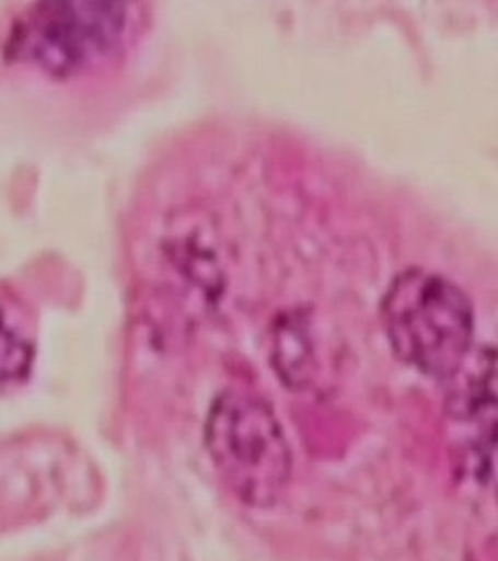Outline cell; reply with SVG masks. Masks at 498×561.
<instances>
[{"instance_id":"cell-1","label":"cell","mask_w":498,"mask_h":561,"mask_svg":"<svg viewBox=\"0 0 498 561\" xmlns=\"http://www.w3.org/2000/svg\"><path fill=\"white\" fill-rule=\"evenodd\" d=\"M395 353L420 373L452 378L472 347L473 308L455 283L422 270L399 273L382 300Z\"/></svg>"},{"instance_id":"cell-2","label":"cell","mask_w":498,"mask_h":561,"mask_svg":"<svg viewBox=\"0 0 498 561\" xmlns=\"http://www.w3.org/2000/svg\"><path fill=\"white\" fill-rule=\"evenodd\" d=\"M135 7L114 0L37 2L18 18L9 55L67 77L109 61L131 39Z\"/></svg>"},{"instance_id":"cell-3","label":"cell","mask_w":498,"mask_h":561,"mask_svg":"<svg viewBox=\"0 0 498 561\" xmlns=\"http://www.w3.org/2000/svg\"><path fill=\"white\" fill-rule=\"evenodd\" d=\"M210 458L232 493L254 507L279 500L290 478V448L269 403L245 392H224L207 420Z\"/></svg>"},{"instance_id":"cell-4","label":"cell","mask_w":498,"mask_h":561,"mask_svg":"<svg viewBox=\"0 0 498 561\" xmlns=\"http://www.w3.org/2000/svg\"><path fill=\"white\" fill-rule=\"evenodd\" d=\"M34 363V345L27 342L0 310V386L14 385L27 377Z\"/></svg>"},{"instance_id":"cell-5","label":"cell","mask_w":498,"mask_h":561,"mask_svg":"<svg viewBox=\"0 0 498 561\" xmlns=\"http://www.w3.org/2000/svg\"><path fill=\"white\" fill-rule=\"evenodd\" d=\"M473 453L483 483H487L498 495V421L483 433Z\"/></svg>"}]
</instances>
